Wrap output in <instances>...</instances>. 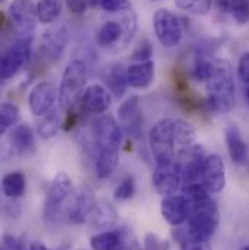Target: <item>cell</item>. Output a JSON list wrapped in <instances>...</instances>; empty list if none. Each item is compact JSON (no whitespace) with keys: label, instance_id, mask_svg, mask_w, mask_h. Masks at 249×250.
Listing matches in <instances>:
<instances>
[{"label":"cell","instance_id":"cell-9","mask_svg":"<svg viewBox=\"0 0 249 250\" xmlns=\"http://www.w3.org/2000/svg\"><path fill=\"white\" fill-rule=\"evenodd\" d=\"M59 101V87L53 82H40L37 83L28 95V106L32 115L44 117L54 109L56 102Z\"/></svg>","mask_w":249,"mask_h":250},{"label":"cell","instance_id":"cell-28","mask_svg":"<svg viewBox=\"0 0 249 250\" xmlns=\"http://www.w3.org/2000/svg\"><path fill=\"white\" fill-rule=\"evenodd\" d=\"M40 123L37 125V132L40 137L43 138H51L54 137L62 126V118L59 114V109H53L48 114H45L44 117H40Z\"/></svg>","mask_w":249,"mask_h":250},{"label":"cell","instance_id":"cell-40","mask_svg":"<svg viewBox=\"0 0 249 250\" xmlns=\"http://www.w3.org/2000/svg\"><path fill=\"white\" fill-rule=\"evenodd\" d=\"M238 77L241 79L242 83L249 84V51L242 54L238 62Z\"/></svg>","mask_w":249,"mask_h":250},{"label":"cell","instance_id":"cell-20","mask_svg":"<svg viewBox=\"0 0 249 250\" xmlns=\"http://www.w3.org/2000/svg\"><path fill=\"white\" fill-rule=\"evenodd\" d=\"M225 140L230 160L235 165H244L248 159V144L244 140L239 128L236 125H229L225 131Z\"/></svg>","mask_w":249,"mask_h":250},{"label":"cell","instance_id":"cell-19","mask_svg":"<svg viewBox=\"0 0 249 250\" xmlns=\"http://www.w3.org/2000/svg\"><path fill=\"white\" fill-rule=\"evenodd\" d=\"M10 148L19 154L26 156L35 151V134L28 124H19L9 132Z\"/></svg>","mask_w":249,"mask_h":250},{"label":"cell","instance_id":"cell-37","mask_svg":"<svg viewBox=\"0 0 249 250\" xmlns=\"http://www.w3.org/2000/svg\"><path fill=\"white\" fill-rule=\"evenodd\" d=\"M152 56H153V47L149 41L144 40L134 48V51L131 54V60H134L136 62H149L152 59Z\"/></svg>","mask_w":249,"mask_h":250},{"label":"cell","instance_id":"cell-42","mask_svg":"<svg viewBox=\"0 0 249 250\" xmlns=\"http://www.w3.org/2000/svg\"><path fill=\"white\" fill-rule=\"evenodd\" d=\"M242 0H214L217 9L223 13H229L232 15L235 12V9L238 7V4L241 3Z\"/></svg>","mask_w":249,"mask_h":250},{"label":"cell","instance_id":"cell-35","mask_svg":"<svg viewBox=\"0 0 249 250\" xmlns=\"http://www.w3.org/2000/svg\"><path fill=\"white\" fill-rule=\"evenodd\" d=\"M177 242L180 243L181 250H211L208 243H198L188 237L187 230H178V234H175Z\"/></svg>","mask_w":249,"mask_h":250},{"label":"cell","instance_id":"cell-13","mask_svg":"<svg viewBox=\"0 0 249 250\" xmlns=\"http://www.w3.org/2000/svg\"><path fill=\"white\" fill-rule=\"evenodd\" d=\"M201 184L210 193H219L226 187V166L220 154H207L203 167Z\"/></svg>","mask_w":249,"mask_h":250},{"label":"cell","instance_id":"cell-45","mask_svg":"<svg viewBox=\"0 0 249 250\" xmlns=\"http://www.w3.org/2000/svg\"><path fill=\"white\" fill-rule=\"evenodd\" d=\"M245 95H247V101H248V105H249V86H248V89H247V93H245Z\"/></svg>","mask_w":249,"mask_h":250},{"label":"cell","instance_id":"cell-30","mask_svg":"<svg viewBox=\"0 0 249 250\" xmlns=\"http://www.w3.org/2000/svg\"><path fill=\"white\" fill-rule=\"evenodd\" d=\"M21 120V111L18 105L12 102H3L0 108V132L6 134L9 129L15 128Z\"/></svg>","mask_w":249,"mask_h":250},{"label":"cell","instance_id":"cell-39","mask_svg":"<svg viewBox=\"0 0 249 250\" xmlns=\"http://www.w3.org/2000/svg\"><path fill=\"white\" fill-rule=\"evenodd\" d=\"M232 18L239 25H244V23L249 22V0H242L238 4V7L232 13Z\"/></svg>","mask_w":249,"mask_h":250},{"label":"cell","instance_id":"cell-27","mask_svg":"<svg viewBox=\"0 0 249 250\" xmlns=\"http://www.w3.org/2000/svg\"><path fill=\"white\" fill-rule=\"evenodd\" d=\"M37 15L43 25L54 23L62 15V0H38Z\"/></svg>","mask_w":249,"mask_h":250},{"label":"cell","instance_id":"cell-25","mask_svg":"<svg viewBox=\"0 0 249 250\" xmlns=\"http://www.w3.org/2000/svg\"><path fill=\"white\" fill-rule=\"evenodd\" d=\"M174 138H175V148L177 156L187 151L195 143V129L194 126L184 121V120H175L174 124Z\"/></svg>","mask_w":249,"mask_h":250},{"label":"cell","instance_id":"cell-14","mask_svg":"<svg viewBox=\"0 0 249 250\" xmlns=\"http://www.w3.org/2000/svg\"><path fill=\"white\" fill-rule=\"evenodd\" d=\"M96 199L89 188H80V190L73 196L71 202L66 208V214L70 223L82 224L85 223L96 208Z\"/></svg>","mask_w":249,"mask_h":250},{"label":"cell","instance_id":"cell-48","mask_svg":"<svg viewBox=\"0 0 249 250\" xmlns=\"http://www.w3.org/2000/svg\"><path fill=\"white\" fill-rule=\"evenodd\" d=\"M80 250H86V249H80Z\"/></svg>","mask_w":249,"mask_h":250},{"label":"cell","instance_id":"cell-8","mask_svg":"<svg viewBox=\"0 0 249 250\" xmlns=\"http://www.w3.org/2000/svg\"><path fill=\"white\" fill-rule=\"evenodd\" d=\"M153 29L159 42L166 48L177 47L182 40V25L175 13L168 9H158L153 15Z\"/></svg>","mask_w":249,"mask_h":250},{"label":"cell","instance_id":"cell-21","mask_svg":"<svg viewBox=\"0 0 249 250\" xmlns=\"http://www.w3.org/2000/svg\"><path fill=\"white\" fill-rule=\"evenodd\" d=\"M123 26L120 21H108L101 25V28L96 32V44L102 48H118L123 41Z\"/></svg>","mask_w":249,"mask_h":250},{"label":"cell","instance_id":"cell-31","mask_svg":"<svg viewBox=\"0 0 249 250\" xmlns=\"http://www.w3.org/2000/svg\"><path fill=\"white\" fill-rule=\"evenodd\" d=\"M121 26H123V31H124V35H123V41L118 47V50H123L125 48L134 38L136 35V31H137V19H136V15L131 10H127L123 13L121 16V21H120Z\"/></svg>","mask_w":249,"mask_h":250},{"label":"cell","instance_id":"cell-12","mask_svg":"<svg viewBox=\"0 0 249 250\" xmlns=\"http://www.w3.org/2000/svg\"><path fill=\"white\" fill-rule=\"evenodd\" d=\"M113 98H114L113 93L104 84L92 83L83 90L77 105L85 112L99 115L110 109L113 104Z\"/></svg>","mask_w":249,"mask_h":250},{"label":"cell","instance_id":"cell-43","mask_svg":"<svg viewBox=\"0 0 249 250\" xmlns=\"http://www.w3.org/2000/svg\"><path fill=\"white\" fill-rule=\"evenodd\" d=\"M29 250H64L62 248H57V249H53V248H47L43 242H32L29 245Z\"/></svg>","mask_w":249,"mask_h":250},{"label":"cell","instance_id":"cell-32","mask_svg":"<svg viewBox=\"0 0 249 250\" xmlns=\"http://www.w3.org/2000/svg\"><path fill=\"white\" fill-rule=\"evenodd\" d=\"M89 7L102 9L108 13H124L131 10V3L128 0H89Z\"/></svg>","mask_w":249,"mask_h":250},{"label":"cell","instance_id":"cell-29","mask_svg":"<svg viewBox=\"0 0 249 250\" xmlns=\"http://www.w3.org/2000/svg\"><path fill=\"white\" fill-rule=\"evenodd\" d=\"M214 68V60H210L207 54H197L195 62L191 67V77L195 82L207 83V80L211 77Z\"/></svg>","mask_w":249,"mask_h":250},{"label":"cell","instance_id":"cell-15","mask_svg":"<svg viewBox=\"0 0 249 250\" xmlns=\"http://www.w3.org/2000/svg\"><path fill=\"white\" fill-rule=\"evenodd\" d=\"M67 45V31L63 26H54L44 32L40 44V56L47 62H57Z\"/></svg>","mask_w":249,"mask_h":250},{"label":"cell","instance_id":"cell-24","mask_svg":"<svg viewBox=\"0 0 249 250\" xmlns=\"http://www.w3.org/2000/svg\"><path fill=\"white\" fill-rule=\"evenodd\" d=\"M1 190L6 198L19 199L26 192V176L19 170L6 173L1 179Z\"/></svg>","mask_w":249,"mask_h":250},{"label":"cell","instance_id":"cell-7","mask_svg":"<svg viewBox=\"0 0 249 250\" xmlns=\"http://www.w3.org/2000/svg\"><path fill=\"white\" fill-rule=\"evenodd\" d=\"M73 193V181L71 178L64 173L59 172L54 179L51 181L50 188L47 190L45 202H44V218L48 223H54L59 220L64 202L71 196Z\"/></svg>","mask_w":249,"mask_h":250},{"label":"cell","instance_id":"cell-6","mask_svg":"<svg viewBox=\"0 0 249 250\" xmlns=\"http://www.w3.org/2000/svg\"><path fill=\"white\" fill-rule=\"evenodd\" d=\"M34 34H18L16 40L6 48L0 62V76L3 80L13 79L32 57Z\"/></svg>","mask_w":249,"mask_h":250},{"label":"cell","instance_id":"cell-18","mask_svg":"<svg viewBox=\"0 0 249 250\" xmlns=\"http://www.w3.org/2000/svg\"><path fill=\"white\" fill-rule=\"evenodd\" d=\"M155 80V62L153 60L134 62L127 67V82L133 89L144 90L152 86Z\"/></svg>","mask_w":249,"mask_h":250},{"label":"cell","instance_id":"cell-46","mask_svg":"<svg viewBox=\"0 0 249 250\" xmlns=\"http://www.w3.org/2000/svg\"><path fill=\"white\" fill-rule=\"evenodd\" d=\"M241 250H249V246H244Z\"/></svg>","mask_w":249,"mask_h":250},{"label":"cell","instance_id":"cell-17","mask_svg":"<svg viewBox=\"0 0 249 250\" xmlns=\"http://www.w3.org/2000/svg\"><path fill=\"white\" fill-rule=\"evenodd\" d=\"M118 121L124 125L127 131L133 135H140L143 126V112L140 108L138 96H130L118 106Z\"/></svg>","mask_w":249,"mask_h":250},{"label":"cell","instance_id":"cell-41","mask_svg":"<svg viewBox=\"0 0 249 250\" xmlns=\"http://www.w3.org/2000/svg\"><path fill=\"white\" fill-rule=\"evenodd\" d=\"M64 1H66L67 9L76 15L85 13L86 9L89 7V0H64Z\"/></svg>","mask_w":249,"mask_h":250},{"label":"cell","instance_id":"cell-23","mask_svg":"<svg viewBox=\"0 0 249 250\" xmlns=\"http://www.w3.org/2000/svg\"><path fill=\"white\" fill-rule=\"evenodd\" d=\"M91 218L93 227H96L98 230H111V227L118 220V212L110 202L101 201L96 204V208L92 212Z\"/></svg>","mask_w":249,"mask_h":250},{"label":"cell","instance_id":"cell-3","mask_svg":"<svg viewBox=\"0 0 249 250\" xmlns=\"http://www.w3.org/2000/svg\"><path fill=\"white\" fill-rule=\"evenodd\" d=\"M189 202V214H188V237L198 243H208L213 234L219 227V208L216 201L210 196V193L188 201Z\"/></svg>","mask_w":249,"mask_h":250},{"label":"cell","instance_id":"cell-2","mask_svg":"<svg viewBox=\"0 0 249 250\" xmlns=\"http://www.w3.org/2000/svg\"><path fill=\"white\" fill-rule=\"evenodd\" d=\"M207 105L211 111L219 114H227L235 108L236 90H235V74L229 60H214V68L211 77L205 83Z\"/></svg>","mask_w":249,"mask_h":250},{"label":"cell","instance_id":"cell-11","mask_svg":"<svg viewBox=\"0 0 249 250\" xmlns=\"http://www.w3.org/2000/svg\"><path fill=\"white\" fill-rule=\"evenodd\" d=\"M152 182L155 189L163 196L177 193L182 184V172L180 162L177 160L171 165H156L152 175Z\"/></svg>","mask_w":249,"mask_h":250},{"label":"cell","instance_id":"cell-44","mask_svg":"<svg viewBox=\"0 0 249 250\" xmlns=\"http://www.w3.org/2000/svg\"><path fill=\"white\" fill-rule=\"evenodd\" d=\"M125 250H144L141 249V246L138 245V243H133V245H130V246H127Z\"/></svg>","mask_w":249,"mask_h":250},{"label":"cell","instance_id":"cell-5","mask_svg":"<svg viewBox=\"0 0 249 250\" xmlns=\"http://www.w3.org/2000/svg\"><path fill=\"white\" fill-rule=\"evenodd\" d=\"M174 124L175 120L162 118L150 128L149 147L156 165H171L177 162Z\"/></svg>","mask_w":249,"mask_h":250},{"label":"cell","instance_id":"cell-4","mask_svg":"<svg viewBox=\"0 0 249 250\" xmlns=\"http://www.w3.org/2000/svg\"><path fill=\"white\" fill-rule=\"evenodd\" d=\"M88 68L82 60H73L64 68L59 87V104L64 111L73 108L86 89Z\"/></svg>","mask_w":249,"mask_h":250},{"label":"cell","instance_id":"cell-33","mask_svg":"<svg viewBox=\"0 0 249 250\" xmlns=\"http://www.w3.org/2000/svg\"><path fill=\"white\" fill-rule=\"evenodd\" d=\"M174 1L177 7H180L181 10L197 16L207 15L213 4V0H174Z\"/></svg>","mask_w":249,"mask_h":250},{"label":"cell","instance_id":"cell-10","mask_svg":"<svg viewBox=\"0 0 249 250\" xmlns=\"http://www.w3.org/2000/svg\"><path fill=\"white\" fill-rule=\"evenodd\" d=\"M7 16L12 25L18 29V34H34L37 22H40L37 4L31 0H13L9 4Z\"/></svg>","mask_w":249,"mask_h":250},{"label":"cell","instance_id":"cell-1","mask_svg":"<svg viewBox=\"0 0 249 250\" xmlns=\"http://www.w3.org/2000/svg\"><path fill=\"white\" fill-rule=\"evenodd\" d=\"M95 141V172L99 179L110 178L118 167L123 129L113 115H101L92 124Z\"/></svg>","mask_w":249,"mask_h":250},{"label":"cell","instance_id":"cell-22","mask_svg":"<svg viewBox=\"0 0 249 250\" xmlns=\"http://www.w3.org/2000/svg\"><path fill=\"white\" fill-rule=\"evenodd\" d=\"M92 250H125V243L121 233L115 230H104L91 237Z\"/></svg>","mask_w":249,"mask_h":250},{"label":"cell","instance_id":"cell-47","mask_svg":"<svg viewBox=\"0 0 249 250\" xmlns=\"http://www.w3.org/2000/svg\"><path fill=\"white\" fill-rule=\"evenodd\" d=\"M150 1H159V0H150Z\"/></svg>","mask_w":249,"mask_h":250},{"label":"cell","instance_id":"cell-16","mask_svg":"<svg viewBox=\"0 0 249 250\" xmlns=\"http://www.w3.org/2000/svg\"><path fill=\"white\" fill-rule=\"evenodd\" d=\"M160 214L168 224L174 227L182 226L188 220V214H189V202L185 195L174 193V195L163 196L160 202Z\"/></svg>","mask_w":249,"mask_h":250},{"label":"cell","instance_id":"cell-26","mask_svg":"<svg viewBox=\"0 0 249 250\" xmlns=\"http://www.w3.org/2000/svg\"><path fill=\"white\" fill-rule=\"evenodd\" d=\"M105 87L113 93L115 98H121L127 90L128 82H127V68H124L121 64H114L107 76H105Z\"/></svg>","mask_w":249,"mask_h":250},{"label":"cell","instance_id":"cell-38","mask_svg":"<svg viewBox=\"0 0 249 250\" xmlns=\"http://www.w3.org/2000/svg\"><path fill=\"white\" fill-rule=\"evenodd\" d=\"M144 250H169V243L158 234L147 233L144 236Z\"/></svg>","mask_w":249,"mask_h":250},{"label":"cell","instance_id":"cell-34","mask_svg":"<svg viewBox=\"0 0 249 250\" xmlns=\"http://www.w3.org/2000/svg\"><path fill=\"white\" fill-rule=\"evenodd\" d=\"M136 193V182L133 176H125L124 179L120 182V185L114 190V198L118 201H127L133 198Z\"/></svg>","mask_w":249,"mask_h":250},{"label":"cell","instance_id":"cell-36","mask_svg":"<svg viewBox=\"0 0 249 250\" xmlns=\"http://www.w3.org/2000/svg\"><path fill=\"white\" fill-rule=\"evenodd\" d=\"M1 250H29L26 237H15L12 234H4L1 239Z\"/></svg>","mask_w":249,"mask_h":250}]
</instances>
